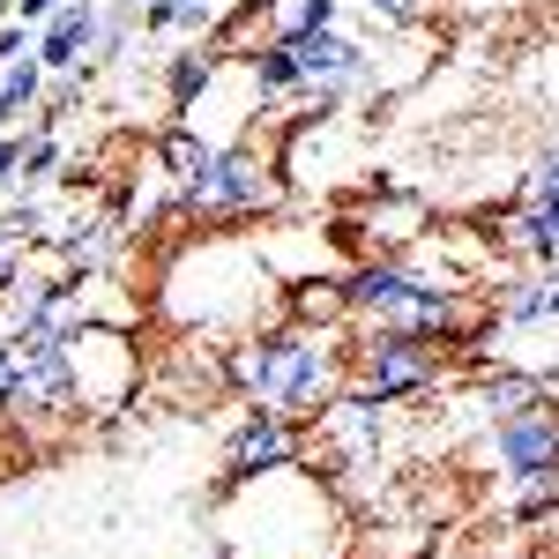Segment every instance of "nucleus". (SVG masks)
<instances>
[{
  "label": "nucleus",
  "mask_w": 559,
  "mask_h": 559,
  "mask_svg": "<svg viewBox=\"0 0 559 559\" xmlns=\"http://www.w3.org/2000/svg\"><path fill=\"white\" fill-rule=\"evenodd\" d=\"M0 350H8V306H0Z\"/></svg>",
  "instance_id": "nucleus-29"
},
{
  "label": "nucleus",
  "mask_w": 559,
  "mask_h": 559,
  "mask_svg": "<svg viewBox=\"0 0 559 559\" xmlns=\"http://www.w3.org/2000/svg\"><path fill=\"white\" fill-rule=\"evenodd\" d=\"M292 187H284V157H269L261 142H216L210 165L179 187V231H247L284 216Z\"/></svg>",
  "instance_id": "nucleus-3"
},
{
  "label": "nucleus",
  "mask_w": 559,
  "mask_h": 559,
  "mask_svg": "<svg viewBox=\"0 0 559 559\" xmlns=\"http://www.w3.org/2000/svg\"><path fill=\"white\" fill-rule=\"evenodd\" d=\"M224 366H231V395L239 403L321 418L350 388V321L344 329H306L292 313H276V321H261L247 336H231Z\"/></svg>",
  "instance_id": "nucleus-2"
},
{
  "label": "nucleus",
  "mask_w": 559,
  "mask_h": 559,
  "mask_svg": "<svg viewBox=\"0 0 559 559\" xmlns=\"http://www.w3.org/2000/svg\"><path fill=\"white\" fill-rule=\"evenodd\" d=\"M350 559H381V552H373V545H366V552H350Z\"/></svg>",
  "instance_id": "nucleus-30"
},
{
  "label": "nucleus",
  "mask_w": 559,
  "mask_h": 559,
  "mask_svg": "<svg viewBox=\"0 0 559 559\" xmlns=\"http://www.w3.org/2000/svg\"><path fill=\"white\" fill-rule=\"evenodd\" d=\"M38 105H45V68H38V52H23V60L0 68V128H23Z\"/></svg>",
  "instance_id": "nucleus-13"
},
{
  "label": "nucleus",
  "mask_w": 559,
  "mask_h": 559,
  "mask_svg": "<svg viewBox=\"0 0 559 559\" xmlns=\"http://www.w3.org/2000/svg\"><path fill=\"white\" fill-rule=\"evenodd\" d=\"M112 8H128V15H142V8H150V0H112Z\"/></svg>",
  "instance_id": "nucleus-28"
},
{
  "label": "nucleus",
  "mask_w": 559,
  "mask_h": 559,
  "mask_svg": "<svg viewBox=\"0 0 559 559\" xmlns=\"http://www.w3.org/2000/svg\"><path fill=\"white\" fill-rule=\"evenodd\" d=\"M23 52H38L31 23H0V68H8V60H23Z\"/></svg>",
  "instance_id": "nucleus-24"
},
{
  "label": "nucleus",
  "mask_w": 559,
  "mask_h": 559,
  "mask_svg": "<svg viewBox=\"0 0 559 559\" xmlns=\"http://www.w3.org/2000/svg\"><path fill=\"white\" fill-rule=\"evenodd\" d=\"M471 388L477 403H485V418H508V411H530V403H545L552 395V381L545 373H530V366H471Z\"/></svg>",
  "instance_id": "nucleus-11"
},
{
  "label": "nucleus",
  "mask_w": 559,
  "mask_h": 559,
  "mask_svg": "<svg viewBox=\"0 0 559 559\" xmlns=\"http://www.w3.org/2000/svg\"><path fill=\"white\" fill-rule=\"evenodd\" d=\"M358 8L373 15V31H426L440 15V0H358Z\"/></svg>",
  "instance_id": "nucleus-20"
},
{
  "label": "nucleus",
  "mask_w": 559,
  "mask_h": 559,
  "mask_svg": "<svg viewBox=\"0 0 559 559\" xmlns=\"http://www.w3.org/2000/svg\"><path fill=\"white\" fill-rule=\"evenodd\" d=\"M455 373V350L440 336H418V329H395V321H350V388L373 395V403H411Z\"/></svg>",
  "instance_id": "nucleus-4"
},
{
  "label": "nucleus",
  "mask_w": 559,
  "mask_h": 559,
  "mask_svg": "<svg viewBox=\"0 0 559 559\" xmlns=\"http://www.w3.org/2000/svg\"><path fill=\"white\" fill-rule=\"evenodd\" d=\"M97 23H105V0H68V8L38 31V68L45 75H75V68H90Z\"/></svg>",
  "instance_id": "nucleus-9"
},
{
  "label": "nucleus",
  "mask_w": 559,
  "mask_h": 559,
  "mask_svg": "<svg viewBox=\"0 0 559 559\" xmlns=\"http://www.w3.org/2000/svg\"><path fill=\"white\" fill-rule=\"evenodd\" d=\"M15 284H23V261H15V247H8V239H0V299H8Z\"/></svg>",
  "instance_id": "nucleus-26"
},
{
  "label": "nucleus",
  "mask_w": 559,
  "mask_h": 559,
  "mask_svg": "<svg viewBox=\"0 0 559 559\" xmlns=\"http://www.w3.org/2000/svg\"><path fill=\"white\" fill-rule=\"evenodd\" d=\"M224 60H231V52H224L216 38H202V45H179L173 60H165V105H173V120H187V112H194V105H202V97L216 90Z\"/></svg>",
  "instance_id": "nucleus-10"
},
{
  "label": "nucleus",
  "mask_w": 559,
  "mask_h": 559,
  "mask_svg": "<svg viewBox=\"0 0 559 559\" xmlns=\"http://www.w3.org/2000/svg\"><path fill=\"white\" fill-rule=\"evenodd\" d=\"M134 23H142V15H128V8H105V23H97V45H90V68L120 60V52L134 45Z\"/></svg>",
  "instance_id": "nucleus-21"
},
{
  "label": "nucleus",
  "mask_w": 559,
  "mask_h": 559,
  "mask_svg": "<svg viewBox=\"0 0 559 559\" xmlns=\"http://www.w3.org/2000/svg\"><path fill=\"white\" fill-rule=\"evenodd\" d=\"M522 187H552V194H559V134L545 142V150H537V165L522 173Z\"/></svg>",
  "instance_id": "nucleus-23"
},
{
  "label": "nucleus",
  "mask_w": 559,
  "mask_h": 559,
  "mask_svg": "<svg viewBox=\"0 0 559 559\" xmlns=\"http://www.w3.org/2000/svg\"><path fill=\"white\" fill-rule=\"evenodd\" d=\"M210 150H216V142L194 128V120H173V128L157 134V173L173 179V187H187V179L210 165Z\"/></svg>",
  "instance_id": "nucleus-14"
},
{
  "label": "nucleus",
  "mask_w": 559,
  "mask_h": 559,
  "mask_svg": "<svg viewBox=\"0 0 559 559\" xmlns=\"http://www.w3.org/2000/svg\"><path fill=\"white\" fill-rule=\"evenodd\" d=\"M8 395H15V344L0 350V411H8Z\"/></svg>",
  "instance_id": "nucleus-27"
},
{
  "label": "nucleus",
  "mask_w": 559,
  "mask_h": 559,
  "mask_svg": "<svg viewBox=\"0 0 559 559\" xmlns=\"http://www.w3.org/2000/svg\"><path fill=\"white\" fill-rule=\"evenodd\" d=\"M485 463H500L508 485H537V477H559V403H530V411H508L485 432Z\"/></svg>",
  "instance_id": "nucleus-7"
},
{
  "label": "nucleus",
  "mask_w": 559,
  "mask_h": 559,
  "mask_svg": "<svg viewBox=\"0 0 559 559\" xmlns=\"http://www.w3.org/2000/svg\"><path fill=\"white\" fill-rule=\"evenodd\" d=\"M216 23H224V0H150V8H142V31H150V38H165V31L210 38Z\"/></svg>",
  "instance_id": "nucleus-15"
},
{
  "label": "nucleus",
  "mask_w": 559,
  "mask_h": 559,
  "mask_svg": "<svg viewBox=\"0 0 559 559\" xmlns=\"http://www.w3.org/2000/svg\"><path fill=\"white\" fill-rule=\"evenodd\" d=\"M299 463H313V426L292 418V411L247 403V418H231V432H224V477H216V492H239L254 477L299 471Z\"/></svg>",
  "instance_id": "nucleus-6"
},
{
  "label": "nucleus",
  "mask_w": 559,
  "mask_h": 559,
  "mask_svg": "<svg viewBox=\"0 0 559 559\" xmlns=\"http://www.w3.org/2000/svg\"><path fill=\"white\" fill-rule=\"evenodd\" d=\"M559 515V477H537V485H515V500H508V522L515 530H537V522Z\"/></svg>",
  "instance_id": "nucleus-19"
},
{
  "label": "nucleus",
  "mask_w": 559,
  "mask_h": 559,
  "mask_svg": "<svg viewBox=\"0 0 559 559\" xmlns=\"http://www.w3.org/2000/svg\"><path fill=\"white\" fill-rule=\"evenodd\" d=\"M15 173H23V128L0 134V187H15Z\"/></svg>",
  "instance_id": "nucleus-25"
},
{
  "label": "nucleus",
  "mask_w": 559,
  "mask_h": 559,
  "mask_svg": "<svg viewBox=\"0 0 559 559\" xmlns=\"http://www.w3.org/2000/svg\"><path fill=\"white\" fill-rule=\"evenodd\" d=\"M150 381L165 388L179 411H194V403H210V395H231V366H224V344H216V336H187V329H179L173 350L150 358Z\"/></svg>",
  "instance_id": "nucleus-8"
},
{
  "label": "nucleus",
  "mask_w": 559,
  "mask_h": 559,
  "mask_svg": "<svg viewBox=\"0 0 559 559\" xmlns=\"http://www.w3.org/2000/svg\"><path fill=\"white\" fill-rule=\"evenodd\" d=\"M68 350H75V395H83V418L112 426L128 418V403L150 381V358H142V336L120 329V321H83L68 329Z\"/></svg>",
  "instance_id": "nucleus-5"
},
{
  "label": "nucleus",
  "mask_w": 559,
  "mask_h": 559,
  "mask_svg": "<svg viewBox=\"0 0 559 559\" xmlns=\"http://www.w3.org/2000/svg\"><path fill=\"white\" fill-rule=\"evenodd\" d=\"M492 313H500V329H537V321H552V276H537V284H500V292H492Z\"/></svg>",
  "instance_id": "nucleus-16"
},
{
  "label": "nucleus",
  "mask_w": 559,
  "mask_h": 559,
  "mask_svg": "<svg viewBox=\"0 0 559 559\" xmlns=\"http://www.w3.org/2000/svg\"><path fill=\"white\" fill-rule=\"evenodd\" d=\"M247 90H254V105H284V97H299L306 75H299V52L284 38H261L247 52Z\"/></svg>",
  "instance_id": "nucleus-12"
},
{
  "label": "nucleus",
  "mask_w": 559,
  "mask_h": 559,
  "mask_svg": "<svg viewBox=\"0 0 559 559\" xmlns=\"http://www.w3.org/2000/svg\"><path fill=\"white\" fill-rule=\"evenodd\" d=\"M60 8H68V0H0V15H8V23H31V31H45Z\"/></svg>",
  "instance_id": "nucleus-22"
},
{
  "label": "nucleus",
  "mask_w": 559,
  "mask_h": 559,
  "mask_svg": "<svg viewBox=\"0 0 559 559\" xmlns=\"http://www.w3.org/2000/svg\"><path fill=\"white\" fill-rule=\"evenodd\" d=\"M344 0H276L269 8V38H306V31H336Z\"/></svg>",
  "instance_id": "nucleus-17"
},
{
  "label": "nucleus",
  "mask_w": 559,
  "mask_h": 559,
  "mask_svg": "<svg viewBox=\"0 0 559 559\" xmlns=\"http://www.w3.org/2000/svg\"><path fill=\"white\" fill-rule=\"evenodd\" d=\"M157 299H165L173 329L231 344V336H247V329L284 313V276L269 269V254L254 239L202 231V239H179V254L157 276Z\"/></svg>",
  "instance_id": "nucleus-1"
},
{
  "label": "nucleus",
  "mask_w": 559,
  "mask_h": 559,
  "mask_svg": "<svg viewBox=\"0 0 559 559\" xmlns=\"http://www.w3.org/2000/svg\"><path fill=\"white\" fill-rule=\"evenodd\" d=\"M52 173H60V134L31 120V134H23V173H15V187H45Z\"/></svg>",
  "instance_id": "nucleus-18"
}]
</instances>
